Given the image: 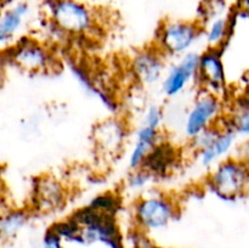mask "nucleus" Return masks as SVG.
Segmentation results:
<instances>
[{
  "instance_id": "f257e3e1",
  "label": "nucleus",
  "mask_w": 249,
  "mask_h": 248,
  "mask_svg": "<svg viewBox=\"0 0 249 248\" xmlns=\"http://www.w3.org/2000/svg\"><path fill=\"white\" fill-rule=\"evenodd\" d=\"M49 18L62 33L70 35H85L96 26L91 7L79 0H46Z\"/></svg>"
},
{
  "instance_id": "f03ea898",
  "label": "nucleus",
  "mask_w": 249,
  "mask_h": 248,
  "mask_svg": "<svg viewBox=\"0 0 249 248\" xmlns=\"http://www.w3.org/2000/svg\"><path fill=\"white\" fill-rule=\"evenodd\" d=\"M71 216L82 226L83 245L102 243L108 248H123L114 215L87 206L75 211Z\"/></svg>"
},
{
  "instance_id": "7ed1b4c3",
  "label": "nucleus",
  "mask_w": 249,
  "mask_h": 248,
  "mask_svg": "<svg viewBox=\"0 0 249 248\" xmlns=\"http://www.w3.org/2000/svg\"><path fill=\"white\" fill-rule=\"evenodd\" d=\"M212 192L224 201H236L247 194L249 165L237 157L219 163L208 177Z\"/></svg>"
},
{
  "instance_id": "20e7f679",
  "label": "nucleus",
  "mask_w": 249,
  "mask_h": 248,
  "mask_svg": "<svg viewBox=\"0 0 249 248\" xmlns=\"http://www.w3.org/2000/svg\"><path fill=\"white\" fill-rule=\"evenodd\" d=\"M179 209L170 197L160 194H147L134 206V219L141 230L158 231L167 228L178 216Z\"/></svg>"
},
{
  "instance_id": "39448f33",
  "label": "nucleus",
  "mask_w": 249,
  "mask_h": 248,
  "mask_svg": "<svg viewBox=\"0 0 249 248\" xmlns=\"http://www.w3.org/2000/svg\"><path fill=\"white\" fill-rule=\"evenodd\" d=\"M202 34V27L192 21H167L160 28L156 48L169 56L190 53Z\"/></svg>"
},
{
  "instance_id": "423d86ee",
  "label": "nucleus",
  "mask_w": 249,
  "mask_h": 248,
  "mask_svg": "<svg viewBox=\"0 0 249 248\" xmlns=\"http://www.w3.org/2000/svg\"><path fill=\"white\" fill-rule=\"evenodd\" d=\"M236 136L237 133L232 125H229V128L213 125L192 140L199 164L208 168L229 155L235 145Z\"/></svg>"
},
{
  "instance_id": "0eeeda50",
  "label": "nucleus",
  "mask_w": 249,
  "mask_h": 248,
  "mask_svg": "<svg viewBox=\"0 0 249 248\" xmlns=\"http://www.w3.org/2000/svg\"><path fill=\"white\" fill-rule=\"evenodd\" d=\"M9 61L21 70L31 73L46 72L53 66L50 50L34 39H22L12 48L7 49Z\"/></svg>"
},
{
  "instance_id": "6e6552de",
  "label": "nucleus",
  "mask_w": 249,
  "mask_h": 248,
  "mask_svg": "<svg viewBox=\"0 0 249 248\" xmlns=\"http://www.w3.org/2000/svg\"><path fill=\"white\" fill-rule=\"evenodd\" d=\"M220 112L221 102L219 96L209 92L201 95L187 112L184 124V131L187 138L195 140L212 128L216 118L220 116Z\"/></svg>"
},
{
  "instance_id": "1a4fd4ad",
  "label": "nucleus",
  "mask_w": 249,
  "mask_h": 248,
  "mask_svg": "<svg viewBox=\"0 0 249 248\" xmlns=\"http://www.w3.org/2000/svg\"><path fill=\"white\" fill-rule=\"evenodd\" d=\"M201 55L195 51L185 53L175 65L168 70L162 82V90L165 96L174 97L186 89L192 80L197 79Z\"/></svg>"
},
{
  "instance_id": "9d476101",
  "label": "nucleus",
  "mask_w": 249,
  "mask_h": 248,
  "mask_svg": "<svg viewBox=\"0 0 249 248\" xmlns=\"http://www.w3.org/2000/svg\"><path fill=\"white\" fill-rule=\"evenodd\" d=\"M128 130L118 118H108L97 124L94 129V143L96 151L106 158L116 157L123 148Z\"/></svg>"
},
{
  "instance_id": "9b49d317",
  "label": "nucleus",
  "mask_w": 249,
  "mask_h": 248,
  "mask_svg": "<svg viewBox=\"0 0 249 248\" xmlns=\"http://www.w3.org/2000/svg\"><path fill=\"white\" fill-rule=\"evenodd\" d=\"M163 56L157 48L141 50L134 56L131 60V72L139 83L153 85L164 78Z\"/></svg>"
},
{
  "instance_id": "f8f14e48",
  "label": "nucleus",
  "mask_w": 249,
  "mask_h": 248,
  "mask_svg": "<svg viewBox=\"0 0 249 248\" xmlns=\"http://www.w3.org/2000/svg\"><path fill=\"white\" fill-rule=\"evenodd\" d=\"M198 82L206 92L219 96L225 88V68L218 49H209L201 55Z\"/></svg>"
},
{
  "instance_id": "ddd939ff",
  "label": "nucleus",
  "mask_w": 249,
  "mask_h": 248,
  "mask_svg": "<svg viewBox=\"0 0 249 248\" xmlns=\"http://www.w3.org/2000/svg\"><path fill=\"white\" fill-rule=\"evenodd\" d=\"M160 129L152 128L141 123L135 134V141L129 153V168L131 170L139 169L143 165L146 158L150 156L153 148L160 142Z\"/></svg>"
},
{
  "instance_id": "4468645a",
  "label": "nucleus",
  "mask_w": 249,
  "mask_h": 248,
  "mask_svg": "<svg viewBox=\"0 0 249 248\" xmlns=\"http://www.w3.org/2000/svg\"><path fill=\"white\" fill-rule=\"evenodd\" d=\"M34 195L38 209L49 213L61 208L65 203V191L62 185L51 177H43L36 182Z\"/></svg>"
},
{
  "instance_id": "2eb2a0df",
  "label": "nucleus",
  "mask_w": 249,
  "mask_h": 248,
  "mask_svg": "<svg viewBox=\"0 0 249 248\" xmlns=\"http://www.w3.org/2000/svg\"><path fill=\"white\" fill-rule=\"evenodd\" d=\"M29 12V6L26 2H15L11 6L2 10L0 18V43L5 45L18 33Z\"/></svg>"
},
{
  "instance_id": "dca6fc26",
  "label": "nucleus",
  "mask_w": 249,
  "mask_h": 248,
  "mask_svg": "<svg viewBox=\"0 0 249 248\" xmlns=\"http://www.w3.org/2000/svg\"><path fill=\"white\" fill-rule=\"evenodd\" d=\"M174 163L175 151L169 145H165V142H160L146 158L141 168H145L156 177L167 174Z\"/></svg>"
},
{
  "instance_id": "f3484780",
  "label": "nucleus",
  "mask_w": 249,
  "mask_h": 248,
  "mask_svg": "<svg viewBox=\"0 0 249 248\" xmlns=\"http://www.w3.org/2000/svg\"><path fill=\"white\" fill-rule=\"evenodd\" d=\"M28 215L24 211L19 209H10L4 213L0 223V231L2 238H11L16 236L26 225Z\"/></svg>"
},
{
  "instance_id": "a211bd4d",
  "label": "nucleus",
  "mask_w": 249,
  "mask_h": 248,
  "mask_svg": "<svg viewBox=\"0 0 249 248\" xmlns=\"http://www.w3.org/2000/svg\"><path fill=\"white\" fill-rule=\"evenodd\" d=\"M229 19L226 17H214L206 29V40L211 49H218L229 35Z\"/></svg>"
},
{
  "instance_id": "6ab92c4d",
  "label": "nucleus",
  "mask_w": 249,
  "mask_h": 248,
  "mask_svg": "<svg viewBox=\"0 0 249 248\" xmlns=\"http://www.w3.org/2000/svg\"><path fill=\"white\" fill-rule=\"evenodd\" d=\"M53 231L62 237V240L68 241V242H74V243H79V245H83V240H82V226L72 218L70 216L66 220L60 221V223L55 224L53 226Z\"/></svg>"
},
{
  "instance_id": "aec40b11",
  "label": "nucleus",
  "mask_w": 249,
  "mask_h": 248,
  "mask_svg": "<svg viewBox=\"0 0 249 248\" xmlns=\"http://www.w3.org/2000/svg\"><path fill=\"white\" fill-rule=\"evenodd\" d=\"M88 206L96 209V211L104 212V213L116 216L119 208H121V199L114 196L113 194H111V192H107V194H102L94 197Z\"/></svg>"
},
{
  "instance_id": "412c9836",
  "label": "nucleus",
  "mask_w": 249,
  "mask_h": 248,
  "mask_svg": "<svg viewBox=\"0 0 249 248\" xmlns=\"http://www.w3.org/2000/svg\"><path fill=\"white\" fill-rule=\"evenodd\" d=\"M153 177H155L148 170H146L145 168H139V169H134L131 172V174L128 177V181H126V185H128L131 191H140V190L145 189L150 184Z\"/></svg>"
},
{
  "instance_id": "4be33fe9",
  "label": "nucleus",
  "mask_w": 249,
  "mask_h": 248,
  "mask_svg": "<svg viewBox=\"0 0 249 248\" xmlns=\"http://www.w3.org/2000/svg\"><path fill=\"white\" fill-rule=\"evenodd\" d=\"M231 125L237 135L249 138V108H243L231 121Z\"/></svg>"
},
{
  "instance_id": "5701e85b",
  "label": "nucleus",
  "mask_w": 249,
  "mask_h": 248,
  "mask_svg": "<svg viewBox=\"0 0 249 248\" xmlns=\"http://www.w3.org/2000/svg\"><path fill=\"white\" fill-rule=\"evenodd\" d=\"M163 122V112L160 109V106L157 105H151L150 107H147L145 114H143V118L141 123L146 124L148 126H152V128L160 129Z\"/></svg>"
},
{
  "instance_id": "b1692460",
  "label": "nucleus",
  "mask_w": 249,
  "mask_h": 248,
  "mask_svg": "<svg viewBox=\"0 0 249 248\" xmlns=\"http://www.w3.org/2000/svg\"><path fill=\"white\" fill-rule=\"evenodd\" d=\"M62 241V237L56 233L53 229H50L46 231L45 236H44L41 248H63Z\"/></svg>"
},
{
  "instance_id": "393cba45",
  "label": "nucleus",
  "mask_w": 249,
  "mask_h": 248,
  "mask_svg": "<svg viewBox=\"0 0 249 248\" xmlns=\"http://www.w3.org/2000/svg\"><path fill=\"white\" fill-rule=\"evenodd\" d=\"M236 157L242 159L243 162H246L249 165V140L238 147V155Z\"/></svg>"
},
{
  "instance_id": "a878e982",
  "label": "nucleus",
  "mask_w": 249,
  "mask_h": 248,
  "mask_svg": "<svg viewBox=\"0 0 249 248\" xmlns=\"http://www.w3.org/2000/svg\"><path fill=\"white\" fill-rule=\"evenodd\" d=\"M15 1H16V0H1L2 10L6 9V7H9V6H11V5H14Z\"/></svg>"
},
{
  "instance_id": "bb28decb",
  "label": "nucleus",
  "mask_w": 249,
  "mask_h": 248,
  "mask_svg": "<svg viewBox=\"0 0 249 248\" xmlns=\"http://www.w3.org/2000/svg\"><path fill=\"white\" fill-rule=\"evenodd\" d=\"M123 248H124V247H123Z\"/></svg>"
}]
</instances>
